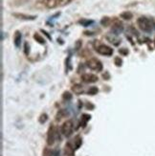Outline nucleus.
Here are the masks:
<instances>
[{
  "mask_svg": "<svg viewBox=\"0 0 155 156\" xmlns=\"http://www.w3.org/2000/svg\"><path fill=\"white\" fill-rule=\"evenodd\" d=\"M71 1L72 0H37L35 4V7L38 10H50L63 7Z\"/></svg>",
  "mask_w": 155,
  "mask_h": 156,
  "instance_id": "nucleus-1",
  "label": "nucleus"
},
{
  "mask_svg": "<svg viewBox=\"0 0 155 156\" xmlns=\"http://www.w3.org/2000/svg\"><path fill=\"white\" fill-rule=\"evenodd\" d=\"M137 24L139 26V28L141 29L142 31L147 32V33H150L152 31V23L151 21L149 20L148 18L142 16L139 17L137 20Z\"/></svg>",
  "mask_w": 155,
  "mask_h": 156,
  "instance_id": "nucleus-2",
  "label": "nucleus"
},
{
  "mask_svg": "<svg viewBox=\"0 0 155 156\" xmlns=\"http://www.w3.org/2000/svg\"><path fill=\"white\" fill-rule=\"evenodd\" d=\"M86 66L88 67L89 69L94 70V71H97V72H100L102 70V63L98 59H89L88 61L86 62Z\"/></svg>",
  "mask_w": 155,
  "mask_h": 156,
  "instance_id": "nucleus-3",
  "label": "nucleus"
},
{
  "mask_svg": "<svg viewBox=\"0 0 155 156\" xmlns=\"http://www.w3.org/2000/svg\"><path fill=\"white\" fill-rule=\"evenodd\" d=\"M97 52L99 53L100 55H102V56H107V57H109V56H112L113 54V49L111 47L107 45H104V44H101L99 45L97 48Z\"/></svg>",
  "mask_w": 155,
  "mask_h": 156,
  "instance_id": "nucleus-4",
  "label": "nucleus"
},
{
  "mask_svg": "<svg viewBox=\"0 0 155 156\" xmlns=\"http://www.w3.org/2000/svg\"><path fill=\"white\" fill-rule=\"evenodd\" d=\"M61 131H62L64 136H66V137L70 136L72 134V131H73V122L71 120L65 122L61 126Z\"/></svg>",
  "mask_w": 155,
  "mask_h": 156,
  "instance_id": "nucleus-5",
  "label": "nucleus"
},
{
  "mask_svg": "<svg viewBox=\"0 0 155 156\" xmlns=\"http://www.w3.org/2000/svg\"><path fill=\"white\" fill-rule=\"evenodd\" d=\"M81 80H83L84 82L92 83L98 80V77L93 75V74H84V75L81 76Z\"/></svg>",
  "mask_w": 155,
  "mask_h": 156,
  "instance_id": "nucleus-6",
  "label": "nucleus"
},
{
  "mask_svg": "<svg viewBox=\"0 0 155 156\" xmlns=\"http://www.w3.org/2000/svg\"><path fill=\"white\" fill-rule=\"evenodd\" d=\"M13 15L17 18L25 19V20H35V18H36L35 15H30V14H18V13H14Z\"/></svg>",
  "mask_w": 155,
  "mask_h": 156,
  "instance_id": "nucleus-7",
  "label": "nucleus"
},
{
  "mask_svg": "<svg viewBox=\"0 0 155 156\" xmlns=\"http://www.w3.org/2000/svg\"><path fill=\"white\" fill-rule=\"evenodd\" d=\"M21 33L19 31H15L14 33V43L15 47H19L20 46V43H21Z\"/></svg>",
  "mask_w": 155,
  "mask_h": 156,
  "instance_id": "nucleus-8",
  "label": "nucleus"
},
{
  "mask_svg": "<svg viewBox=\"0 0 155 156\" xmlns=\"http://www.w3.org/2000/svg\"><path fill=\"white\" fill-rule=\"evenodd\" d=\"M55 134H56V132H55V129L54 127H50L49 129V133H48V144L49 145H52L55 141Z\"/></svg>",
  "mask_w": 155,
  "mask_h": 156,
  "instance_id": "nucleus-9",
  "label": "nucleus"
},
{
  "mask_svg": "<svg viewBox=\"0 0 155 156\" xmlns=\"http://www.w3.org/2000/svg\"><path fill=\"white\" fill-rule=\"evenodd\" d=\"M123 24L122 23H116V24H114L112 26V32L114 33V34H116V35H118V34H120L121 32L123 31Z\"/></svg>",
  "mask_w": 155,
  "mask_h": 156,
  "instance_id": "nucleus-10",
  "label": "nucleus"
},
{
  "mask_svg": "<svg viewBox=\"0 0 155 156\" xmlns=\"http://www.w3.org/2000/svg\"><path fill=\"white\" fill-rule=\"evenodd\" d=\"M120 16L123 19H127V20H129L131 18L133 17V14H131L130 12H128V11H125V12H123L122 14H120Z\"/></svg>",
  "mask_w": 155,
  "mask_h": 156,
  "instance_id": "nucleus-11",
  "label": "nucleus"
},
{
  "mask_svg": "<svg viewBox=\"0 0 155 156\" xmlns=\"http://www.w3.org/2000/svg\"><path fill=\"white\" fill-rule=\"evenodd\" d=\"M65 156H74L73 149L70 146V144H67L65 146Z\"/></svg>",
  "mask_w": 155,
  "mask_h": 156,
  "instance_id": "nucleus-12",
  "label": "nucleus"
},
{
  "mask_svg": "<svg viewBox=\"0 0 155 156\" xmlns=\"http://www.w3.org/2000/svg\"><path fill=\"white\" fill-rule=\"evenodd\" d=\"M72 90L74 91V93L80 95V94L82 92V87H81V85H80V84H75L74 86L72 87Z\"/></svg>",
  "mask_w": 155,
  "mask_h": 156,
  "instance_id": "nucleus-13",
  "label": "nucleus"
},
{
  "mask_svg": "<svg viewBox=\"0 0 155 156\" xmlns=\"http://www.w3.org/2000/svg\"><path fill=\"white\" fill-rule=\"evenodd\" d=\"M34 38H35V40L38 42V43H40V44H44V43H45L44 38H43L41 35H39V34H37V33H35V35H34Z\"/></svg>",
  "mask_w": 155,
  "mask_h": 156,
  "instance_id": "nucleus-14",
  "label": "nucleus"
},
{
  "mask_svg": "<svg viewBox=\"0 0 155 156\" xmlns=\"http://www.w3.org/2000/svg\"><path fill=\"white\" fill-rule=\"evenodd\" d=\"M109 23H110V18L108 17V16H104V17L101 20V24H102V26H108Z\"/></svg>",
  "mask_w": 155,
  "mask_h": 156,
  "instance_id": "nucleus-15",
  "label": "nucleus"
},
{
  "mask_svg": "<svg viewBox=\"0 0 155 156\" xmlns=\"http://www.w3.org/2000/svg\"><path fill=\"white\" fill-rule=\"evenodd\" d=\"M80 23H81L82 26H89L90 24L93 23V20H88V19H81L80 20Z\"/></svg>",
  "mask_w": 155,
  "mask_h": 156,
  "instance_id": "nucleus-16",
  "label": "nucleus"
},
{
  "mask_svg": "<svg viewBox=\"0 0 155 156\" xmlns=\"http://www.w3.org/2000/svg\"><path fill=\"white\" fill-rule=\"evenodd\" d=\"M98 93V88L95 86H92L91 88H89L88 90V94H90V95H95V94Z\"/></svg>",
  "mask_w": 155,
  "mask_h": 156,
  "instance_id": "nucleus-17",
  "label": "nucleus"
},
{
  "mask_svg": "<svg viewBox=\"0 0 155 156\" xmlns=\"http://www.w3.org/2000/svg\"><path fill=\"white\" fill-rule=\"evenodd\" d=\"M115 63H116L117 66H121L122 65V59H121L119 57L116 58V59H115Z\"/></svg>",
  "mask_w": 155,
  "mask_h": 156,
  "instance_id": "nucleus-18",
  "label": "nucleus"
},
{
  "mask_svg": "<svg viewBox=\"0 0 155 156\" xmlns=\"http://www.w3.org/2000/svg\"><path fill=\"white\" fill-rule=\"evenodd\" d=\"M63 98L64 99H66V100H70L71 98H72V95H71L69 92H65V93H64Z\"/></svg>",
  "mask_w": 155,
  "mask_h": 156,
  "instance_id": "nucleus-19",
  "label": "nucleus"
},
{
  "mask_svg": "<svg viewBox=\"0 0 155 156\" xmlns=\"http://www.w3.org/2000/svg\"><path fill=\"white\" fill-rule=\"evenodd\" d=\"M119 52L121 53V54H123V55H127V54H128V50H127V49H120V50H119Z\"/></svg>",
  "mask_w": 155,
  "mask_h": 156,
  "instance_id": "nucleus-20",
  "label": "nucleus"
},
{
  "mask_svg": "<svg viewBox=\"0 0 155 156\" xmlns=\"http://www.w3.org/2000/svg\"><path fill=\"white\" fill-rule=\"evenodd\" d=\"M41 117H42V118L39 120V121H40V123H42V122L44 123V122H46V120H47V116H46V114H43Z\"/></svg>",
  "mask_w": 155,
  "mask_h": 156,
  "instance_id": "nucleus-21",
  "label": "nucleus"
},
{
  "mask_svg": "<svg viewBox=\"0 0 155 156\" xmlns=\"http://www.w3.org/2000/svg\"><path fill=\"white\" fill-rule=\"evenodd\" d=\"M154 44H155V40H154Z\"/></svg>",
  "mask_w": 155,
  "mask_h": 156,
  "instance_id": "nucleus-22",
  "label": "nucleus"
}]
</instances>
